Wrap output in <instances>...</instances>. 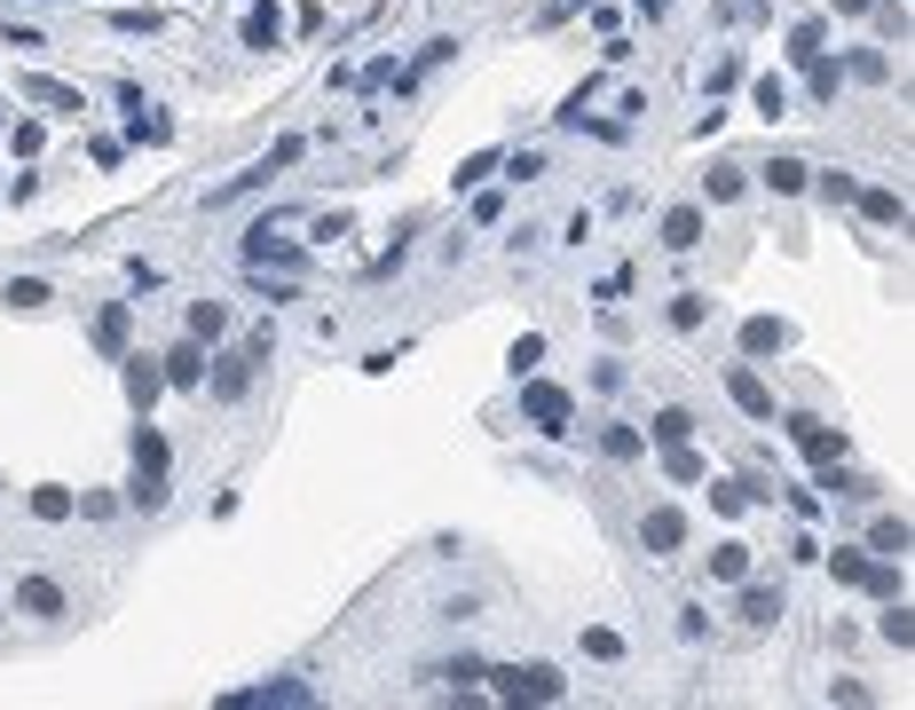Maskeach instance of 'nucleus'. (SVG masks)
<instances>
[{
	"label": "nucleus",
	"mask_w": 915,
	"mask_h": 710,
	"mask_svg": "<svg viewBox=\"0 0 915 710\" xmlns=\"http://www.w3.org/2000/svg\"><path fill=\"white\" fill-rule=\"evenodd\" d=\"M127 505H142V513L166 505V435H159L151 418L134 426V482H127Z\"/></svg>",
	"instance_id": "1"
},
{
	"label": "nucleus",
	"mask_w": 915,
	"mask_h": 710,
	"mask_svg": "<svg viewBox=\"0 0 915 710\" xmlns=\"http://www.w3.org/2000/svg\"><path fill=\"white\" fill-rule=\"evenodd\" d=\"M521 418L537 426V435H568V418H576V395L529 371V379H521Z\"/></svg>",
	"instance_id": "2"
},
{
	"label": "nucleus",
	"mask_w": 915,
	"mask_h": 710,
	"mask_svg": "<svg viewBox=\"0 0 915 710\" xmlns=\"http://www.w3.org/2000/svg\"><path fill=\"white\" fill-rule=\"evenodd\" d=\"M490 679H498L505 702H560L568 695V679L553 671V663H505V671H490Z\"/></svg>",
	"instance_id": "3"
},
{
	"label": "nucleus",
	"mask_w": 915,
	"mask_h": 710,
	"mask_svg": "<svg viewBox=\"0 0 915 710\" xmlns=\"http://www.w3.org/2000/svg\"><path fill=\"white\" fill-rule=\"evenodd\" d=\"M837 568V585H860V592H876V600H900V568L892 560H869V553H829Z\"/></svg>",
	"instance_id": "4"
},
{
	"label": "nucleus",
	"mask_w": 915,
	"mask_h": 710,
	"mask_svg": "<svg viewBox=\"0 0 915 710\" xmlns=\"http://www.w3.org/2000/svg\"><path fill=\"white\" fill-rule=\"evenodd\" d=\"M246 269H276V276H301V245H284V237H269V221L246 229Z\"/></svg>",
	"instance_id": "5"
},
{
	"label": "nucleus",
	"mask_w": 915,
	"mask_h": 710,
	"mask_svg": "<svg viewBox=\"0 0 915 710\" xmlns=\"http://www.w3.org/2000/svg\"><path fill=\"white\" fill-rule=\"evenodd\" d=\"M17 95H24V103H40V111H64V119H72V111H87V95H79V87H64V79H47V72H24V79H17Z\"/></svg>",
	"instance_id": "6"
},
{
	"label": "nucleus",
	"mask_w": 915,
	"mask_h": 710,
	"mask_svg": "<svg viewBox=\"0 0 915 710\" xmlns=\"http://www.w3.org/2000/svg\"><path fill=\"white\" fill-rule=\"evenodd\" d=\"M789 443H797V450H805L813 466H829V458H845V435H837V426H821V418H805V411L789 418Z\"/></svg>",
	"instance_id": "7"
},
{
	"label": "nucleus",
	"mask_w": 915,
	"mask_h": 710,
	"mask_svg": "<svg viewBox=\"0 0 915 710\" xmlns=\"http://www.w3.org/2000/svg\"><path fill=\"white\" fill-rule=\"evenodd\" d=\"M253 363H261L253 348H221V356H214V395H221V403H237V395L253 387Z\"/></svg>",
	"instance_id": "8"
},
{
	"label": "nucleus",
	"mask_w": 915,
	"mask_h": 710,
	"mask_svg": "<svg viewBox=\"0 0 915 710\" xmlns=\"http://www.w3.org/2000/svg\"><path fill=\"white\" fill-rule=\"evenodd\" d=\"M640 545H647V553H679V545H687V513H679V505H655V513L640 521Z\"/></svg>",
	"instance_id": "9"
},
{
	"label": "nucleus",
	"mask_w": 915,
	"mask_h": 710,
	"mask_svg": "<svg viewBox=\"0 0 915 710\" xmlns=\"http://www.w3.org/2000/svg\"><path fill=\"white\" fill-rule=\"evenodd\" d=\"M166 395V371H159V356H127V403L134 411H151Z\"/></svg>",
	"instance_id": "10"
},
{
	"label": "nucleus",
	"mask_w": 915,
	"mask_h": 710,
	"mask_svg": "<svg viewBox=\"0 0 915 710\" xmlns=\"http://www.w3.org/2000/svg\"><path fill=\"white\" fill-rule=\"evenodd\" d=\"M166 387H206V340H182L174 356H159Z\"/></svg>",
	"instance_id": "11"
},
{
	"label": "nucleus",
	"mask_w": 915,
	"mask_h": 710,
	"mask_svg": "<svg viewBox=\"0 0 915 710\" xmlns=\"http://www.w3.org/2000/svg\"><path fill=\"white\" fill-rule=\"evenodd\" d=\"M727 395H734L750 418H774V387H765V379H758L750 363H734V371H727Z\"/></svg>",
	"instance_id": "12"
},
{
	"label": "nucleus",
	"mask_w": 915,
	"mask_h": 710,
	"mask_svg": "<svg viewBox=\"0 0 915 710\" xmlns=\"http://www.w3.org/2000/svg\"><path fill=\"white\" fill-rule=\"evenodd\" d=\"M702 229H710L702 206H671V214H663V245H671V253H695V245H702Z\"/></svg>",
	"instance_id": "13"
},
{
	"label": "nucleus",
	"mask_w": 915,
	"mask_h": 710,
	"mask_svg": "<svg viewBox=\"0 0 915 710\" xmlns=\"http://www.w3.org/2000/svg\"><path fill=\"white\" fill-rule=\"evenodd\" d=\"M127 340H134V316H127V301H111L104 316H95V348H104V356H127Z\"/></svg>",
	"instance_id": "14"
},
{
	"label": "nucleus",
	"mask_w": 915,
	"mask_h": 710,
	"mask_svg": "<svg viewBox=\"0 0 915 710\" xmlns=\"http://www.w3.org/2000/svg\"><path fill=\"white\" fill-rule=\"evenodd\" d=\"M17 608H24V615H64V585H56V577H24V585H17Z\"/></svg>",
	"instance_id": "15"
},
{
	"label": "nucleus",
	"mask_w": 915,
	"mask_h": 710,
	"mask_svg": "<svg viewBox=\"0 0 915 710\" xmlns=\"http://www.w3.org/2000/svg\"><path fill=\"white\" fill-rule=\"evenodd\" d=\"M246 47H284V9H276V0H253V17H246Z\"/></svg>",
	"instance_id": "16"
},
{
	"label": "nucleus",
	"mask_w": 915,
	"mask_h": 710,
	"mask_svg": "<svg viewBox=\"0 0 915 710\" xmlns=\"http://www.w3.org/2000/svg\"><path fill=\"white\" fill-rule=\"evenodd\" d=\"M127 134H134V142H174V119H166L159 103H127Z\"/></svg>",
	"instance_id": "17"
},
{
	"label": "nucleus",
	"mask_w": 915,
	"mask_h": 710,
	"mask_svg": "<svg viewBox=\"0 0 915 710\" xmlns=\"http://www.w3.org/2000/svg\"><path fill=\"white\" fill-rule=\"evenodd\" d=\"M710 577H718V585H742V577H750V545H742V537L710 545Z\"/></svg>",
	"instance_id": "18"
},
{
	"label": "nucleus",
	"mask_w": 915,
	"mask_h": 710,
	"mask_svg": "<svg viewBox=\"0 0 915 710\" xmlns=\"http://www.w3.org/2000/svg\"><path fill=\"white\" fill-rule=\"evenodd\" d=\"M742 624H782V592H774V585H750V577H742Z\"/></svg>",
	"instance_id": "19"
},
{
	"label": "nucleus",
	"mask_w": 915,
	"mask_h": 710,
	"mask_svg": "<svg viewBox=\"0 0 915 710\" xmlns=\"http://www.w3.org/2000/svg\"><path fill=\"white\" fill-rule=\"evenodd\" d=\"M852 206L869 214V221H884V229H900V221H907V206H900V189H852Z\"/></svg>",
	"instance_id": "20"
},
{
	"label": "nucleus",
	"mask_w": 915,
	"mask_h": 710,
	"mask_svg": "<svg viewBox=\"0 0 915 710\" xmlns=\"http://www.w3.org/2000/svg\"><path fill=\"white\" fill-rule=\"evenodd\" d=\"M782 340H789V331H782L774 316H750V324H742V356H782Z\"/></svg>",
	"instance_id": "21"
},
{
	"label": "nucleus",
	"mask_w": 915,
	"mask_h": 710,
	"mask_svg": "<svg viewBox=\"0 0 915 710\" xmlns=\"http://www.w3.org/2000/svg\"><path fill=\"white\" fill-rule=\"evenodd\" d=\"M837 56H829V47H821V56H805V87H813V103H837Z\"/></svg>",
	"instance_id": "22"
},
{
	"label": "nucleus",
	"mask_w": 915,
	"mask_h": 710,
	"mask_svg": "<svg viewBox=\"0 0 915 710\" xmlns=\"http://www.w3.org/2000/svg\"><path fill=\"white\" fill-rule=\"evenodd\" d=\"M600 450H608L616 466H632V458L647 450V435H640V426H623V418H616V426H600Z\"/></svg>",
	"instance_id": "23"
},
{
	"label": "nucleus",
	"mask_w": 915,
	"mask_h": 710,
	"mask_svg": "<svg viewBox=\"0 0 915 710\" xmlns=\"http://www.w3.org/2000/svg\"><path fill=\"white\" fill-rule=\"evenodd\" d=\"M750 103H758L765 119H789V79H782V72H765V79L750 87Z\"/></svg>",
	"instance_id": "24"
},
{
	"label": "nucleus",
	"mask_w": 915,
	"mask_h": 710,
	"mask_svg": "<svg viewBox=\"0 0 915 710\" xmlns=\"http://www.w3.org/2000/svg\"><path fill=\"white\" fill-rule=\"evenodd\" d=\"M869 553H876V560H900V553H907V521H900V513H884L876 529H869Z\"/></svg>",
	"instance_id": "25"
},
{
	"label": "nucleus",
	"mask_w": 915,
	"mask_h": 710,
	"mask_svg": "<svg viewBox=\"0 0 915 710\" xmlns=\"http://www.w3.org/2000/svg\"><path fill=\"white\" fill-rule=\"evenodd\" d=\"M229 331V308L221 301H189V340H221Z\"/></svg>",
	"instance_id": "26"
},
{
	"label": "nucleus",
	"mask_w": 915,
	"mask_h": 710,
	"mask_svg": "<svg viewBox=\"0 0 915 710\" xmlns=\"http://www.w3.org/2000/svg\"><path fill=\"white\" fill-rule=\"evenodd\" d=\"M32 521H72V490L64 482H40L32 490Z\"/></svg>",
	"instance_id": "27"
},
{
	"label": "nucleus",
	"mask_w": 915,
	"mask_h": 710,
	"mask_svg": "<svg viewBox=\"0 0 915 710\" xmlns=\"http://www.w3.org/2000/svg\"><path fill=\"white\" fill-rule=\"evenodd\" d=\"M663 473H671V482H702L710 466H702V450H687V443H671V450H663Z\"/></svg>",
	"instance_id": "28"
},
{
	"label": "nucleus",
	"mask_w": 915,
	"mask_h": 710,
	"mask_svg": "<svg viewBox=\"0 0 915 710\" xmlns=\"http://www.w3.org/2000/svg\"><path fill=\"white\" fill-rule=\"evenodd\" d=\"M663 316H671V331H702V316H710V308H702V293H671V308H663Z\"/></svg>",
	"instance_id": "29"
},
{
	"label": "nucleus",
	"mask_w": 915,
	"mask_h": 710,
	"mask_svg": "<svg viewBox=\"0 0 915 710\" xmlns=\"http://www.w3.org/2000/svg\"><path fill=\"white\" fill-rule=\"evenodd\" d=\"M647 435H655V443L671 450V443H687V435H695V418H687L679 403H671V411H655V426H647Z\"/></svg>",
	"instance_id": "30"
},
{
	"label": "nucleus",
	"mask_w": 915,
	"mask_h": 710,
	"mask_svg": "<svg viewBox=\"0 0 915 710\" xmlns=\"http://www.w3.org/2000/svg\"><path fill=\"white\" fill-rule=\"evenodd\" d=\"M821 47H829V24H821V17H805V24L789 32V56H797V64H805V56H821Z\"/></svg>",
	"instance_id": "31"
},
{
	"label": "nucleus",
	"mask_w": 915,
	"mask_h": 710,
	"mask_svg": "<svg viewBox=\"0 0 915 710\" xmlns=\"http://www.w3.org/2000/svg\"><path fill=\"white\" fill-rule=\"evenodd\" d=\"M702 189H710V206H734V198H742V166H710Z\"/></svg>",
	"instance_id": "32"
},
{
	"label": "nucleus",
	"mask_w": 915,
	"mask_h": 710,
	"mask_svg": "<svg viewBox=\"0 0 915 710\" xmlns=\"http://www.w3.org/2000/svg\"><path fill=\"white\" fill-rule=\"evenodd\" d=\"M505 363H513V379H529V371L545 363V331H521V340H513V356H505Z\"/></svg>",
	"instance_id": "33"
},
{
	"label": "nucleus",
	"mask_w": 915,
	"mask_h": 710,
	"mask_svg": "<svg viewBox=\"0 0 915 710\" xmlns=\"http://www.w3.org/2000/svg\"><path fill=\"white\" fill-rule=\"evenodd\" d=\"M876 632H884L892 647H907V640H915V615H907V600H884V624H876Z\"/></svg>",
	"instance_id": "34"
},
{
	"label": "nucleus",
	"mask_w": 915,
	"mask_h": 710,
	"mask_svg": "<svg viewBox=\"0 0 915 710\" xmlns=\"http://www.w3.org/2000/svg\"><path fill=\"white\" fill-rule=\"evenodd\" d=\"M805 182H813V189H821V198H829V206H852V189H860V182H852V174H837V166H829V174H805Z\"/></svg>",
	"instance_id": "35"
},
{
	"label": "nucleus",
	"mask_w": 915,
	"mask_h": 710,
	"mask_svg": "<svg viewBox=\"0 0 915 710\" xmlns=\"http://www.w3.org/2000/svg\"><path fill=\"white\" fill-rule=\"evenodd\" d=\"M805 174H813V166H805V159H789V151H782L774 166H765V182H774V189H805Z\"/></svg>",
	"instance_id": "36"
},
{
	"label": "nucleus",
	"mask_w": 915,
	"mask_h": 710,
	"mask_svg": "<svg viewBox=\"0 0 915 710\" xmlns=\"http://www.w3.org/2000/svg\"><path fill=\"white\" fill-rule=\"evenodd\" d=\"M301 151H308V134H284V142H276V151L261 159V174H284V166H301Z\"/></svg>",
	"instance_id": "37"
},
{
	"label": "nucleus",
	"mask_w": 915,
	"mask_h": 710,
	"mask_svg": "<svg viewBox=\"0 0 915 710\" xmlns=\"http://www.w3.org/2000/svg\"><path fill=\"white\" fill-rule=\"evenodd\" d=\"M47 301H56V293H47L40 276H17V284H9V308H47Z\"/></svg>",
	"instance_id": "38"
},
{
	"label": "nucleus",
	"mask_w": 915,
	"mask_h": 710,
	"mask_svg": "<svg viewBox=\"0 0 915 710\" xmlns=\"http://www.w3.org/2000/svg\"><path fill=\"white\" fill-rule=\"evenodd\" d=\"M702 482H710V473H702ZM710 505L718 513H742L750 505V482H710Z\"/></svg>",
	"instance_id": "39"
},
{
	"label": "nucleus",
	"mask_w": 915,
	"mask_h": 710,
	"mask_svg": "<svg viewBox=\"0 0 915 710\" xmlns=\"http://www.w3.org/2000/svg\"><path fill=\"white\" fill-rule=\"evenodd\" d=\"M481 174H498V151H473V159H466L450 182H458V189H481Z\"/></svg>",
	"instance_id": "40"
},
{
	"label": "nucleus",
	"mask_w": 915,
	"mask_h": 710,
	"mask_svg": "<svg viewBox=\"0 0 915 710\" xmlns=\"http://www.w3.org/2000/svg\"><path fill=\"white\" fill-rule=\"evenodd\" d=\"M585 655H592V663H616V655H623V640H616L608 624H592V632H585Z\"/></svg>",
	"instance_id": "41"
},
{
	"label": "nucleus",
	"mask_w": 915,
	"mask_h": 710,
	"mask_svg": "<svg viewBox=\"0 0 915 710\" xmlns=\"http://www.w3.org/2000/svg\"><path fill=\"white\" fill-rule=\"evenodd\" d=\"M72 513H87V521H111V513H119V498H111V490H87V498H72Z\"/></svg>",
	"instance_id": "42"
},
{
	"label": "nucleus",
	"mask_w": 915,
	"mask_h": 710,
	"mask_svg": "<svg viewBox=\"0 0 915 710\" xmlns=\"http://www.w3.org/2000/svg\"><path fill=\"white\" fill-rule=\"evenodd\" d=\"M473 221H481V229L505 221V189H481V198H473Z\"/></svg>",
	"instance_id": "43"
},
{
	"label": "nucleus",
	"mask_w": 915,
	"mask_h": 710,
	"mask_svg": "<svg viewBox=\"0 0 915 710\" xmlns=\"http://www.w3.org/2000/svg\"><path fill=\"white\" fill-rule=\"evenodd\" d=\"M9 142H17V159H40V142H47V134H40V119H24Z\"/></svg>",
	"instance_id": "44"
},
{
	"label": "nucleus",
	"mask_w": 915,
	"mask_h": 710,
	"mask_svg": "<svg viewBox=\"0 0 915 710\" xmlns=\"http://www.w3.org/2000/svg\"><path fill=\"white\" fill-rule=\"evenodd\" d=\"M782 498H789V513H797V521H813V513H821V498H813V490H797V482H782Z\"/></svg>",
	"instance_id": "45"
},
{
	"label": "nucleus",
	"mask_w": 915,
	"mask_h": 710,
	"mask_svg": "<svg viewBox=\"0 0 915 710\" xmlns=\"http://www.w3.org/2000/svg\"><path fill=\"white\" fill-rule=\"evenodd\" d=\"M884 72H892V64L876 56V47H860V56H852V79H884Z\"/></svg>",
	"instance_id": "46"
},
{
	"label": "nucleus",
	"mask_w": 915,
	"mask_h": 710,
	"mask_svg": "<svg viewBox=\"0 0 915 710\" xmlns=\"http://www.w3.org/2000/svg\"><path fill=\"white\" fill-rule=\"evenodd\" d=\"M734 79H742V56H718V64H710V95H718V87H734Z\"/></svg>",
	"instance_id": "47"
},
{
	"label": "nucleus",
	"mask_w": 915,
	"mask_h": 710,
	"mask_svg": "<svg viewBox=\"0 0 915 710\" xmlns=\"http://www.w3.org/2000/svg\"><path fill=\"white\" fill-rule=\"evenodd\" d=\"M718 17H734V24H750V17H765V0H718Z\"/></svg>",
	"instance_id": "48"
},
{
	"label": "nucleus",
	"mask_w": 915,
	"mask_h": 710,
	"mask_svg": "<svg viewBox=\"0 0 915 710\" xmlns=\"http://www.w3.org/2000/svg\"><path fill=\"white\" fill-rule=\"evenodd\" d=\"M837 9H845V17H860V9H876V0H837Z\"/></svg>",
	"instance_id": "49"
}]
</instances>
